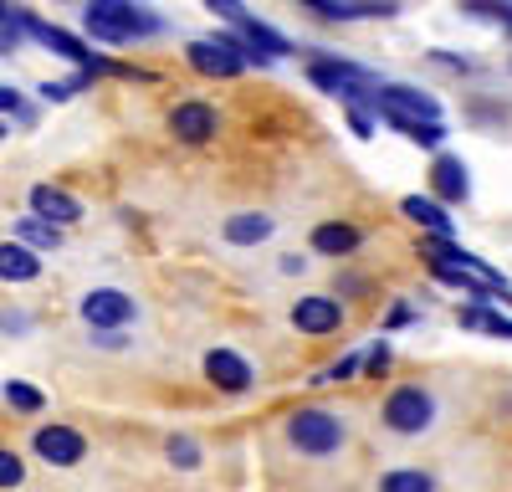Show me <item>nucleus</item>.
Here are the masks:
<instances>
[{
  "label": "nucleus",
  "instance_id": "obj_5",
  "mask_svg": "<svg viewBox=\"0 0 512 492\" xmlns=\"http://www.w3.org/2000/svg\"><path fill=\"white\" fill-rule=\"evenodd\" d=\"M374 113L390 123H441V103L431 93H420V88H405V82H379V93H374Z\"/></svg>",
  "mask_w": 512,
  "mask_h": 492
},
{
  "label": "nucleus",
  "instance_id": "obj_18",
  "mask_svg": "<svg viewBox=\"0 0 512 492\" xmlns=\"http://www.w3.org/2000/svg\"><path fill=\"white\" fill-rule=\"evenodd\" d=\"M41 277V257L26 252L21 241H0V282H36Z\"/></svg>",
  "mask_w": 512,
  "mask_h": 492
},
{
  "label": "nucleus",
  "instance_id": "obj_23",
  "mask_svg": "<svg viewBox=\"0 0 512 492\" xmlns=\"http://www.w3.org/2000/svg\"><path fill=\"white\" fill-rule=\"evenodd\" d=\"M6 405L21 410V416H41V410H47V395H41L36 385H26V380H6Z\"/></svg>",
  "mask_w": 512,
  "mask_h": 492
},
{
  "label": "nucleus",
  "instance_id": "obj_30",
  "mask_svg": "<svg viewBox=\"0 0 512 492\" xmlns=\"http://www.w3.org/2000/svg\"><path fill=\"white\" fill-rule=\"evenodd\" d=\"M349 129H354L359 139H369V134H374V118H369L364 108H349Z\"/></svg>",
  "mask_w": 512,
  "mask_h": 492
},
{
  "label": "nucleus",
  "instance_id": "obj_11",
  "mask_svg": "<svg viewBox=\"0 0 512 492\" xmlns=\"http://www.w3.org/2000/svg\"><path fill=\"white\" fill-rule=\"evenodd\" d=\"M292 323L303 328V334H338L344 328V303L328 298V293H308L292 303Z\"/></svg>",
  "mask_w": 512,
  "mask_h": 492
},
{
  "label": "nucleus",
  "instance_id": "obj_13",
  "mask_svg": "<svg viewBox=\"0 0 512 492\" xmlns=\"http://www.w3.org/2000/svg\"><path fill=\"white\" fill-rule=\"evenodd\" d=\"M205 380L216 385V390H226V395H241V390H251V364L236 354V349H210L205 354Z\"/></svg>",
  "mask_w": 512,
  "mask_h": 492
},
{
  "label": "nucleus",
  "instance_id": "obj_27",
  "mask_svg": "<svg viewBox=\"0 0 512 492\" xmlns=\"http://www.w3.org/2000/svg\"><path fill=\"white\" fill-rule=\"evenodd\" d=\"M21 482H26V462L16 457V451L0 446V492H6V487H21Z\"/></svg>",
  "mask_w": 512,
  "mask_h": 492
},
{
  "label": "nucleus",
  "instance_id": "obj_34",
  "mask_svg": "<svg viewBox=\"0 0 512 492\" xmlns=\"http://www.w3.org/2000/svg\"><path fill=\"white\" fill-rule=\"evenodd\" d=\"M410 318H415V313H410V308H405V303H400V308H390V328H405V323H410Z\"/></svg>",
  "mask_w": 512,
  "mask_h": 492
},
{
  "label": "nucleus",
  "instance_id": "obj_15",
  "mask_svg": "<svg viewBox=\"0 0 512 492\" xmlns=\"http://www.w3.org/2000/svg\"><path fill=\"white\" fill-rule=\"evenodd\" d=\"M431 190H436V200H441V205H461L466 195H472L466 164H461L456 154H436V164H431Z\"/></svg>",
  "mask_w": 512,
  "mask_h": 492
},
{
  "label": "nucleus",
  "instance_id": "obj_19",
  "mask_svg": "<svg viewBox=\"0 0 512 492\" xmlns=\"http://www.w3.org/2000/svg\"><path fill=\"white\" fill-rule=\"evenodd\" d=\"M461 328H472V334H492V339H512V318L502 308H487V303H466L461 313Z\"/></svg>",
  "mask_w": 512,
  "mask_h": 492
},
{
  "label": "nucleus",
  "instance_id": "obj_6",
  "mask_svg": "<svg viewBox=\"0 0 512 492\" xmlns=\"http://www.w3.org/2000/svg\"><path fill=\"white\" fill-rule=\"evenodd\" d=\"M431 421H436V400L420 385H400L384 400V426L395 436H420V431H431Z\"/></svg>",
  "mask_w": 512,
  "mask_h": 492
},
{
  "label": "nucleus",
  "instance_id": "obj_12",
  "mask_svg": "<svg viewBox=\"0 0 512 492\" xmlns=\"http://www.w3.org/2000/svg\"><path fill=\"white\" fill-rule=\"evenodd\" d=\"M31 216L62 231V226H77L82 221V200L67 195V190H57V185H36L31 190Z\"/></svg>",
  "mask_w": 512,
  "mask_h": 492
},
{
  "label": "nucleus",
  "instance_id": "obj_33",
  "mask_svg": "<svg viewBox=\"0 0 512 492\" xmlns=\"http://www.w3.org/2000/svg\"><path fill=\"white\" fill-rule=\"evenodd\" d=\"M0 113H26V108H21V98H16L11 88H0Z\"/></svg>",
  "mask_w": 512,
  "mask_h": 492
},
{
  "label": "nucleus",
  "instance_id": "obj_20",
  "mask_svg": "<svg viewBox=\"0 0 512 492\" xmlns=\"http://www.w3.org/2000/svg\"><path fill=\"white\" fill-rule=\"evenodd\" d=\"M272 216H262V211H241V216H231L226 221V241L231 246H256V241H267L272 236Z\"/></svg>",
  "mask_w": 512,
  "mask_h": 492
},
{
  "label": "nucleus",
  "instance_id": "obj_16",
  "mask_svg": "<svg viewBox=\"0 0 512 492\" xmlns=\"http://www.w3.org/2000/svg\"><path fill=\"white\" fill-rule=\"evenodd\" d=\"M359 246H364V231L349 226V221H323L313 231V252L318 257H349V252H359Z\"/></svg>",
  "mask_w": 512,
  "mask_h": 492
},
{
  "label": "nucleus",
  "instance_id": "obj_17",
  "mask_svg": "<svg viewBox=\"0 0 512 492\" xmlns=\"http://www.w3.org/2000/svg\"><path fill=\"white\" fill-rule=\"evenodd\" d=\"M400 211H405L415 226H425L431 236H446V241H451V216H446V205H441V200H431V195H405V200H400Z\"/></svg>",
  "mask_w": 512,
  "mask_h": 492
},
{
  "label": "nucleus",
  "instance_id": "obj_21",
  "mask_svg": "<svg viewBox=\"0 0 512 492\" xmlns=\"http://www.w3.org/2000/svg\"><path fill=\"white\" fill-rule=\"evenodd\" d=\"M16 241L26 246V252H57V246H62V231L57 226H47V221H36V216H26L21 226H16Z\"/></svg>",
  "mask_w": 512,
  "mask_h": 492
},
{
  "label": "nucleus",
  "instance_id": "obj_7",
  "mask_svg": "<svg viewBox=\"0 0 512 492\" xmlns=\"http://www.w3.org/2000/svg\"><path fill=\"white\" fill-rule=\"evenodd\" d=\"M185 57L205 77H241L246 62H251L236 36H200V41H190V47H185Z\"/></svg>",
  "mask_w": 512,
  "mask_h": 492
},
{
  "label": "nucleus",
  "instance_id": "obj_4",
  "mask_svg": "<svg viewBox=\"0 0 512 492\" xmlns=\"http://www.w3.org/2000/svg\"><path fill=\"white\" fill-rule=\"evenodd\" d=\"M210 11H216L221 21H231L241 36V47H246V57L256 62V67H267V62H277V57H287L292 47H287V36H277L272 26H262L256 16H246V6H236V0H210Z\"/></svg>",
  "mask_w": 512,
  "mask_h": 492
},
{
  "label": "nucleus",
  "instance_id": "obj_29",
  "mask_svg": "<svg viewBox=\"0 0 512 492\" xmlns=\"http://www.w3.org/2000/svg\"><path fill=\"white\" fill-rule=\"evenodd\" d=\"M82 82H88V77H72V82H41V98H47V103H67V98H77Z\"/></svg>",
  "mask_w": 512,
  "mask_h": 492
},
{
  "label": "nucleus",
  "instance_id": "obj_25",
  "mask_svg": "<svg viewBox=\"0 0 512 492\" xmlns=\"http://www.w3.org/2000/svg\"><path fill=\"white\" fill-rule=\"evenodd\" d=\"M395 134H405L410 144H425V149H436L446 139V123H395Z\"/></svg>",
  "mask_w": 512,
  "mask_h": 492
},
{
  "label": "nucleus",
  "instance_id": "obj_3",
  "mask_svg": "<svg viewBox=\"0 0 512 492\" xmlns=\"http://www.w3.org/2000/svg\"><path fill=\"white\" fill-rule=\"evenodd\" d=\"M287 441L303 451V457H333L338 446H344V421L333 416V410H292L287 416Z\"/></svg>",
  "mask_w": 512,
  "mask_h": 492
},
{
  "label": "nucleus",
  "instance_id": "obj_35",
  "mask_svg": "<svg viewBox=\"0 0 512 492\" xmlns=\"http://www.w3.org/2000/svg\"><path fill=\"white\" fill-rule=\"evenodd\" d=\"M502 26H507V36H512V16H507V21H502Z\"/></svg>",
  "mask_w": 512,
  "mask_h": 492
},
{
  "label": "nucleus",
  "instance_id": "obj_31",
  "mask_svg": "<svg viewBox=\"0 0 512 492\" xmlns=\"http://www.w3.org/2000/svg\"><path fill=\"white\" fill-rule=\"evenodd\" d=\"M364 369H369V375H384V369H390V349L379 344V349H374V354L364 359Z\"/></svg>",
  "mask_w": 512,
  "mask_h": 492
},
{
  "label": "nucleus",
  "instance_id": "obj_26",
  "mask_svg": "<svg viewBox=\"0 0 512 492\" xmlns=\"http://www.w3.org/2000/svg\"><path fill=\"white\" fill-rule=\"evenodd\" d=\"M169 462L185 467V472H195V467H200V446H195L190 436H169Z\"/></svg>",
  "mask_w": 512,
  "mask_h": 492
},
{
  "label": "nucleus",
  "instance_id": "obj_28",
  "mask_svg": "<svg viewBox=\"0 0 512 492\" xmlns=\"http://www.w3.org/2000/svg\"><path fill=\"white\" fill-rule=\"evenodd\" d=\"M359 354H349V359H338V364H328L323 375H318V385H338V380H349V375H359Z\"/></svg>",
  "mask_w": 512,
  "mask_h": 492
},
{
  "label": "nucleus",
  "instance_id": "obj_1",
  "mask_svg": "<svg viewBox=\"0 0 512 492\" xmlns=\"http://www.w3.org/2000/svg\"><path fill=\"white\" fill-rule=\"evenodd\" d=\"M82 26L93 31V41H108V47H128V41H144L159 36L164 21L144 6H123V0H93L82 6Z\"/></svg>",
  "mask_w": 512,
  "mask_h": 492
},
{
  "label": "nucleus",
  "instance_id": "obj_8",
  "mask_svg": "<svg viewBox=\"0 0 512 492\" xmlns=\"http://www.w3.org/2000/svg\"><path fill=\"white\" fill-rule=\"evenodd\" d=\"M77 313H82V323H88V328L118 334L123 323H134V298H128L123 287H93V293L77 303Z\"/></svg>",
  "mask_w": 512,
  "mask_h": 492
},
{
  "label": "nucleus",
  "instance_id": "obj_22",
  "mask_svg": "<svg viewBox=\"0 0 512 492\" xmlns=\"http://www.w3.org/2000/svg\"><path fill=\"white\" fill-rule=\"evenodd\" d=\"M379 492H436V477L420 467H395L379 477Z\"/></svg>",
  "mask_w": 512,
  "mask_h": 492
},
{
  "label": "nucleus",
  "instance_id": "obj_14",
  "mask_svg": "<svg viewBox=\"0 0 512 492\" xmlns=\"http://www.w3.org/2000/svg\"><path fill=\"white\" fill-rule=\"evenodd\" d=\"M303 11L323 21H374V16H395L400 6H390V0H308Z\"/></svg>",
  "mask_w": 512,
  "mask_h": 492
},
{
  "label": "nucleus",
  "instance_id": "obj_10",
  "mask_svg": "<svg viewBox=\"0 0 512 492\" xmlns=\"http://www.w3.org/2000/svg\"><path fill=\"white\" fill-rule=\"evenodd\" d=\"M36 457L41 462H52V467H77L82 457H88V441H82V431L72 426H41L36 431Z\"/></svg>",
  "mask_w": 512,
  "mask_h": 492
},
{
  "label": "nucleus",
  "instance_id": "obj_9",
  "mask_svg": "<svg viewBox=\"0 0 512 492\" xmlns=\"http://www.w3.org/2000/svg\"><path fill=\"white\" fill-rule=\"evenodd\" d=\"M216 129H221L216 108L200 103V98H185V103L169 108V134L185 139V144H210V139H216Z\"/></svg>",
  "mask_w": 512,
  "mask_h": 492
},
{
  "label": "nucleus",
  "instance_id": "obj_2",
  "mask_svg": "<svg viewBox=\"0 0 512 492\" xmlns=\"http://www.w3.org/2000/svg\"><path fill=\"white\" fill-rule=\"evenodd\" d=\"M308 82L313 88H323V93H333L338 103H359V98H374L379 93V77L369 72V67H359V62H344V57H313L308 62Z\"/></svg>",
  "mask_w": 512,
  "mask_h": 492
},
{
  "label": "nucleus",
  "instance_id": "obj_32",
  "mask_svg": "<svg viewBox=\"0 0 512 492\" xmlns=\"http://www.w3.org/2000/svg\"><path fill=\"white\" fill-rule=\"evenodd\" d=\"M0 328H6V334H21V328H26V313H0Z\"/></svg>",
  "mask_w": 512,
  "mask_h": 492
},
{
  "label": "nucleus",
  "instance_id": "obj_36",
  "mask_svg": "<svg viewBox=\"0 0 512 492\" xmlns=\"http://www.w3.org/2000/svg\"><path fill=\"white\" fill-rule=\"evenodd\" d=\"M0 139H6V123H0Z\"/></svg>",
  "mask_w": 512,
  "mask_h": 492
},
{
  "label": "nucleus",
  "instance_id": "obj_24",
  "mask_svg": "<svg viewBox=\"0 0 512 492\" xmlns=\"http://www.w3.org/2000/svg\"><path fill=\"white\" fill-rule=\"evenodd\" d=\"M26 41V26H21V11L16 6H0V57H11Z\"/></svg>",
  "mask_w": 512,
  "mask_h": 492
}]
</instances>
